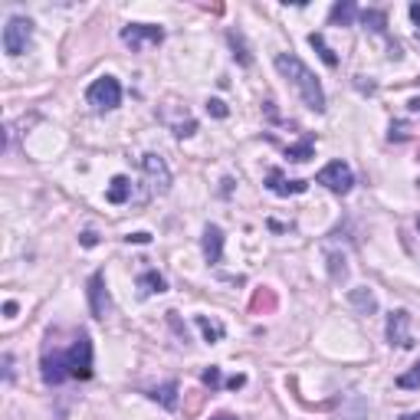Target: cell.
Segmentation results:
<instances>
[{
  "label": "cell",
  "instance_id": "9c48e42d",
  "mask_svg": "<svg viewBox=\"0 0 420 420\" xmlns=\"http://www.w3.org/2000/svg\"><path fill=\"white\" fill-rule=\"evenodd\" d=\"M89 309L95 318H105L108 309H112V302H108V289H105V272L95 270L89 279Z\"/></svg>",
  "mask_w": 420,
  "mask_h": 420
},
{
  "label": "cell",
  "instance_id": "4dcf8cb0",
  "mask_svg": "<svg viewBox=\"0 0 420 420\" xmlns=\"http://www.w3.org/2000/svg\"><path fill=\"white\" fill-rule=\"evenodd\" d=\"M125 240H128V243H151V233H145V230H141V233H128Z\"/></svg>",
  "mask_w": 420,
  "mask_h": 420
},
{
  "label": "cell",
  "instance_id": "e0dca14e",
  "mask_svg": "<svg viewBox=\"0 0 420 420\" xmlns=\"http://www.w3.org/2000/svg\"><path fill=\"white\" fill-rule=\"evenodd\" d=\"M309 46H312L315 53L322 56V62H325L329 69H335V66H338V53L325 43V36H322V33H309Z\"/></svg>",
  "mask_w": 420,
  "mask_h": 420
},
{
  "label": "cell",
  "instance_id": "83f0119b",
  "mask_svg": "<svg viewBox=\"0 0 420 420\" xmlns=\"http://www.w3.org/2000/svg\"><path fill=\"white\" fill-rule=\"evenodd\" d=\"M388 138H390V141H404V138H407V125H404V121H394Z\"/></svg>",
  "mask_w": 420,
  "mask_h": 420
},
{
  "label": "cell",
  "instance_id": "e575fe53",
  "mask_svg": "<svg viewBox=\"0 0 420 420\" xmlns=\"http://www.w3.org/2000/svg\"><path fill=\"white\" fill-rule=\"evenodd\" d=\"M407 108H410V112H417V115H420V99H410V102H407Z\"/></svg>",
  "mask_w": 420,
  "mask_h": 420
},
{
  "label": "cell",
  "instance_id": "7c38bea8",
  "mask_svg": "<svg viewBox=\"0 0 420 420\" xmlns=\"http://www.w3.org/2000/svg\"><path fill=\"white\" fill-rule=\"evenodd\" d=\"M348 302H351L361 315H375L377 312V296H375V289H368V285L348 289Z\"/></svg>",
  "mask_w": 420,
  "mask_h": 420
},
{
  "label": "cell",
  "instance_id": "44dd1931",
  "mask_svg": "<svg viewBox=\"0 0 420 420\" xmlns=\"http://www.w3.org/2000/svg\"><path fill=\"white\" fill-rule=\"evenodd\" d=\"M226 40H230V46H233V56L240 60V66H250L253 62V56H250V49H246V43H243V33H226Z\"/></svg>",
  "mask_w": 420,
  "mask_h": 420
},
{
  "label": "cell",
  "instance_id": "5bb4252c",
  "mask_svg": "<svg viewBox=\"0 0 420 420\" xmlns=\"http://www.w3.org/2000/svg\"><path fill=\"white\" fill-rule=\"evenodd\" d=\"M138 289H141V296H161L167 289V279L158 270H145L138 276Z\"/></svg>",
  "mask_w": 420,
  "mask_h": 420
},
{
  "label": "cell",
  "instance_id": "d6a6232c",
  "mask_svg": "<svg viewBox=\"0 0 420 420\" xmlns=\"http://www.w3.org/2000/svg\"><path fill=\"white\" fill-rule=\"evenodd\" d=\"M410 20L420 27V3H410Z\"/></svg>",
  "mask_w": 420,
  "mask_h": 420
},
{
  "label": "cell",
  "instance_id": "603a6c76",
  "mask_svg": "<svg viewBox=\"0 0 420 420\" xmlns=\"http://www.w3.org/2000/svg\"><path fill=\"white\" fill-rule=\"evenodd\" d=\"M329 272H331V279H335V283H342V279L348 276L345 256H342V253H329Z\"/></svg>",
  "mask_w": 420,
  "mask_h": 420
},
{
  "label": "cell",
  "instance_id": "836d02e7",
  "mask_svg": "<svg viewBox=\"0 0 420 420\" xmlns=\"http://www.w3.org/2000/svg\"><path fill=\"white\" fill-rule=\"evenodd\" d=\"M3 315H7V318H14V315H16V302H7V305H3Z\"/></svg>",
  "mask_w": 420,
  "mask_h": 420
},
{
  "label": "cell",
  "instance_id": "3957f363",
  "mask_svg": "<svg viewBox=\"0 0 420 420\" xmlns=\"http://www.w3.org/2000/svg\"><path fill=\"white\" fill-rule=\"evenodd\" d=\"M86 102L95 108V112H112L121 105V82L115 75H99L86 89Z\"/></svg>",
  "mask_w": 420,
  "mask_h": 420
},
{
  "label": "cell",
  "instance_id": "9a60e30c",
  "mask_svg": "<svg viewBox=\"0 0 420 420\" xmlns=\"http://www.w3.org/2000/svg\"><path fill=\"white\" fill-rule=\"evenodd\" d=\"M105 200H108V204H125V200H132V180L125 178V174H115L112 184H108V191H105Z\"/></svg>",
  "mask_w": 420,
  "mask_h": 420
},
{
  "label": "cell",
  "instance_id": "d4e9b609",
  "mask_svg": "<svg viewBox=\"0 0 420 420\" xmlns=\"http://www.w3.org/2000/svg\"><path fill=\"white\" fill-rule=\"evenodd\" d=\"M200 381L207 384L210 390H217L220 384H224V377H220V368L217 364H210V368H204V375H200Z\"/></svg>",
  "mask_w": 420,
  "mask_h": 420
},
{
  "label": "cell",
  "instance_id": "cb8c5ba5",
  "mask_svg": "<svg viewBox=\"0 0 420 420\" xmlns=\"http://www.w3.org/2000/svg\"><path fill=\"white\" fill-rule=\"evenodd\" d=\"M397 388L401 390H414L420 388V361L410 368V371H404V375H397Z\"/></svg>",
  "mask_w": 420,
  "mask_h": 420
},
{
  "label": "cell",
  "instance_id": "4fadbf2b",
  "mask_svg": "<svg viewBox=\"0 0 420 420\" xmlns=\"http://www.w3.org/2000/svg\"><path fill=\"white\" fill-rule=\"evenodd\" d=\"M276 305H279V299H276V289H270V285H259V289H253V299H250V312H253V315H270V312H276Z\"/></svg>",
  "mask_w": 420,
  "mask_h": 420
},
{
  "label": "cell",
  "instance_id": "7a4b0ae2",
  "mask_svg": "<svg viewBox=\"0 0 420 420\" xmlns=\"http://www.w3.org/2000/svg\"><path fill=\"white\" fill-rule=\"evenodd\" d=\"M276 69L296 86V92H299V99L305 102V108L325 112V89H322L318 75H315L305 62L296 60L292 53H279V56H276Z\"/></svg>",
  "mask_w": 420,
  "mask_h": 420
},
{
  "label": "cell",
  "instance_id": "1f68e13d",
  "mask_svg": "<svg viewBox=\"0 0 420 420\" xmlns=\"http://www.w3.org/2000/svg\"><path fill=\"white\" fill-rule=\"evenodd\" d=\"M243 384H246V375H233V377H230V381H226V388H230V390L243 388Z\"/></svg>",
  "mask_w": 420,
  "mask_h": 420
},
{
  "label": "cell",
  "instance_id": "277c9868",
  "mask_svg": "<svg viewBox=\"0 0 420 420\" xmlns=\"http://www.w3.org/2000/svg\"><path fill=\"white\" fill-rule=\"evenodd\" d=\"M33 40V20L30 16H10L3 27V53L7 56H23Z\"/></svg>",
  "mask_w": 420,
  "mask_h": 420
},
{
  "label": "cell",
  "instance_id": "ac0fdd59",
  "mask_svg": "<svg viewBox=\"0 0 420 420\" xmlns=\"http://www.w3.org/2000/svg\"><path fill=\"white\" fill-rule=\"evenodd\" d=\"M355 16H358V7H355L351 0H342V3H335V7H331L329 20L335 23V27H338V23H342V27H351V23H355Z\"/></svg>",
  "mask_w": 420,
  "mask_h": 420
},
{
  "label": "cell",
  "instance_id": "484cf974",
  "mask_svg": "<svg viewBox=\"0 0 420 420\" xmlns=\"http://www.w3.org/2000/svg\"><path fill=\"white\" fill-rule=\"evenodd\" d=\"M207 115H213V119H226L230 108H226L224 99H207Z\"/></svg>",
  "mask_w": 420,
  "mask_h": 420
},
{
  "label": "cell",
  "instance_id": "30bf717a",
  "mask_svg": "<svg viewBox=\"0 0 420 420\" xmlns=\"http://www.w3.org/2000/svg\"><path fill=\"white\" fill-rule=\"evenodd\" d=\"M266 187L276 197H292V194H305L309 191V180H289L279 167H272L270 174H266Z\"/></svg>",
  "mask_w": 420,
  "mask_h": 420
},
{
  "label": "cell",
  "instance_id": "2e32d148",
  "mask_svg": "<svg viewBox=\"0 0 420 420\" xmlns=\"http://www.w3.org/2000/svg\"><path fill=\"white\" fill-rule=\"evenodd\" d=\"M148 397L151 401H158L165 410H178V381H167V384H161V388H154Z\"/></svg>",
  "mask_w": 420,
  "mask_h": 420
},
{
  "label": "cell",
  "instance_id": "52a82bcc",
  "mask_svg": "<svg viewBox=\"0 0 420 420\" xmlns=\"http://www.w3.org/2000/svg\"><path fill=\"white\" fill-rule=\"evenodd\" d=\"M141 171H145V178H148L151 194H167V191H171V167L165 165L161 154L148 151V154L141 158Z\"/></svg>",
  "mask_w": 420,
  "mask_h": 420
},
{
  "label": "cell",
  "instance_id": "8fae6325",
  "mask_svg": "<svg viewBox=\"0 0 420 420\" xmlns=\"http://www.w3.org/2000/svg\"><path fill=\"white\" fill-rule=\"evenodd\" d=\"M200 246H204V256H207L210 266H217L220 259H224V230L217 224H207L204 226V240H200Z\"/></svg>",
  "mask_w": 420,
  "mask_h": 420
},
{
  "label": "cell",
  "instance_id": "7402d4cb",
  "mask_svg": "<svg viewBox=\"0 0 420 420\" xmlns=\"http://www.w3.org/2000/svg\"><path fill=\"white\" fill-rule=\"evenodd\" d=\"M361 23L364 27H371L375 33H384V27H388V16H384V10H361Z\"/></svg>",
  "mask_w": 420,
  "mask_h": 420
},
{
  "label": "cell",
  "instance_id": "ba28073f",
  "mask_svg": "<svg viewBox=\"0 0 420 420\" xmlns=\"http://www.w3.org/2000/svg\"><path fill=\"white\" fill-rule=\"evenodd\" d=\"M388 345L414 348V335H410V312H407V309H394V312L388 315Z\"/></svg>",
  "mask_w": 420,
  "mask_h": 420
},
{
  "label": "cell",
  "instance_id": "d590c367",
  "mask_svg": "<svg viewBox=\"0 0 420 420\" xmlns=\"http://www.w3.org/2000/svg\"><path fill=\"white\" fill-rule=\"evenodd\" d=\"M210 420H237L233 414H217V417H210Z\"/></svg>",
  "mask_w": 420,
  "mask_h": 420
},
{
  "label": "cell",
  "instance_id": "8d00e7d4",
  "mask_svg": "<svg viewBox=\"0 0 420 420\" xmlns=\"http://www.w3.org/2000/svg\"><path fill=\"white\" fill-rule=\"evenodd\" d=\"M417 226H420V217H417Z\"/></svg>",
  "mask_w": 420,
  "mask_h": 420
},
{
  "label": "cell",
  "instance_id": "d6986e66",
  "mask_svg": "<svg viewBox=\"0 0 420 420\" xmlns=\"http://www.w3.org/2000/svg\"><path fill=\"white\" fill-rule=\"evenodd\" d=\"M315 154V141H312V135H305L299 141V145H289V148H285V158H289V161H309V158H312Z\"/></svg>",
  "mask_w": 420,
  "mask_h": 420
},
{
  "label": "cell",
  "instance_id": "f1b7e54d",
  "mask_svg": "<svg viewBox=\"0 0 420 420\" xmlns=\"http://www.w3.org/2000/svg\"><path fill=\"white\" fill-rule=\"evenodd\" d=\"M3 381H14V355H3Z\"/></svg>",
  "mask_w": 420,
  "mask_h": 420
},
{
  "label": "cell",
  "instance_id": "ffe728a7",
  "mask_svg": "<svg viewBox=\"0 0 420 420\" xmlns=\"http://www.w3.org/2000/svg\"><path fill=\"white\" fill-rule=\"evenodd\" d=\"M194 322H197V329L204 331V338H207V345H217V342L224 338V325H220V322H210L207 315H197Z\"/></svg>",
  "mask_w": 420,
  "mask_h": 420
},
{
  "label": "cell",
  "instance_id": "f546056e",
  "mask_svg": "<svg viewBox=\"0 0 420 420\" xmlns=\"http://www.w3.org/2000/svg\"><path fill=\"white\" fill-rule=\"evenodd\" d=\"M79 243H82V246H95V243H99V233H92V230H86V233L79 237Z\"/></svg>",
  "mask_w": 420,
  "mask_h": 420
},
{
  "label": "cell",
  "instance_id": "6da1fadb",
  "mask_svg": "<svg viewBox=\"0 0 420 420\" xmlns=\"http://www.w3.org/2000/svg\"><path fill=\"white\" fill-rule=\"evenodd\" d=\"M66 377L89 381L92 377V342L86 331L75 335V342L66 351H43V381L46 384H62Z\"/></svg>",
  "mask_w": 420,
  "mask_h": 420
},
{
  "label": "cell",
  "instance_id": "5b68a950",
  "mask_svg": "<svg viewBox=\"0 0 420 420\" xmlns=\"http://www.w3.org/2000/svg\"><path fill=\"white\" fill-rule=\"evenodd\" d=\"M315 180L325 184L331 194H348V191L355 187V171H351L345 161H331V165H325L315 174Z\"/></svg>",
  "mask_w": 420,
  "mask_h": 420
},
{
  "label": "cell",
  "instance_id": "4316f807",
  "mask_svg": "<svg viewBox=\"0 0 420 420\" xmlns=\"http://www.w3.org/2000/svg\"><path fill=\"white\" fill-rule=\"evenodd\" d=\"M200 404H204V390H191V404L184 407V414H197Z\"/></svg>",
  "mask_w": 420,
  "mask_h": 420
},
{
  "label": "cell",
  "instance_id": "8992f818",
  "mask_svg": "<svg viewBox=\"0 0 420 420\" xmlns=\"http://www.w3.org/2000/svg\"><path fill=\"white\" fill-rule=\"evenodd\" d=\"M121 43L141 49V46H158L165 43V30L158 23H125L121 27Z\"/></svg>",
  "mask_w": 420,
  "mask_h": 420
}]
</instances>
